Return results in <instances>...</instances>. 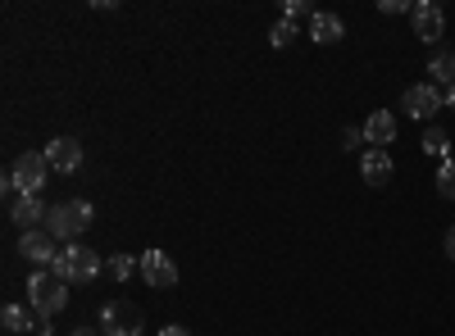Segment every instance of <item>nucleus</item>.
<instances>
[{"instance_id":"f257e3e1","label":"nucleus","mask_w":455,"mask_h":336,"mask_svg":"<svg viewBox=\"0 0 455 336\" xmlns=\"http://www.w3.org/2000/svg\"><path fill=\"white\" fill-rule=\"evenodd\" d=\"M100 269H105L100 250H92V246H83V241L60 246L55 264H51V273H55V277H64L68 286H78V282H96V277H100Z\"/></svg>"},{"instance_id":"f03ea898","label":"nucleus","mask_w":455,"mask_h":336,"mask_svg":"<svg viewBox=\"0 0 455 336\" xmlns=\"http://www.w3.org/2000/svg\"><path fill=\"white\" fill-rule=\"evenodd\" d=\"M92 218H96V209H92V200H83V196H73V200H64V205H55L51 214H46V232L55 237V241H78L87 228H92Z\"/></svg>"},{"instance_id":"7ed1b4c3","label":"nucleus","mask_w":455,"mask_h":336,"mask_svg":"<svg viewBox=\"0 0 455 336\" xmlns=\"http://www.w3.org/2000/svg\"><path fill=\"white\" fill-rule=\"evenodd\" d=\"M28 305L42 314V318L64 314V305H68V282L55 277L51 269H36V273L28 277Z\"/></svg>"},{"instance_id":"20e7f679","label":"nucleus","mask_w":455,"mask_h":336,"mask_svg":"<svg viewBox=\"0 0 455 336\" xmlns=\"http://www.w3.org/2000/svg\"><path fill=\"white\" fill-rule=\"evenodd\" d=\"M100 336H141V309L132 301L100 305Z\"/></svg>"},{"instance_id":"39448f33","label":"nucleus","mask_w":455,"mask_h":336,"mask_svg":"<svg viewBox=\"0 0 455 336\" xmlns=\"http://www.w3.org/2000/svg\"><path fill=\"white\" fill-rule=\"evenodd\" d=\"M51 173H55V168L46 164V151H28V155H19L14 168H10V177L19 182L23 196H42V186H46Z\"/></svg>"},{"instance_id":"423d86ee","label":"nucleus","mask_w":455,"mask_h":336,"mask_svg":"<svg viewBox=\"0 0 455 336\" xmlns=\"http://www.w3.org/2000/svg\"><path fill=\"white\" fill-rule=\"evenodd\" d=\"M141 259V282L150 286V291H169V286H178V264H173V254H164V250H146V254H137Z\"/></svg>"},{"instance_id":"0eeeda50","label":"nucleus","mask_w":455,"mask_h":336,"mask_svg":"<svg viewBox=\"0 0 455 336\" xmlns=\"http://www.w3.org/2000/svg\"><path fill=\"white\" fill-rule=\"evenodd\" d=\"M410 19H414V36H419L424 46H437V42H442V32H446V14H442V5H433V0H414Z\"/></svg>"},{"instance_id":"6e6552de","label":"nucleus","mask_w":455,"mask_h":336,"mask_svg":"<svg viewBox=\"0 0 455 336\" xmlns=\"http://www.w3.org/2000/svg\"><path fill=\"white\" fill-rule=\"evenodd\" d=\"M401 109L410 119H419V123H428L437 109H442V91L433 87V82H414V87H405V96H401Z\"/></svg>"},{"instance_id":"1a4fd4ad","label":"nucleus","mask_w":455,"mask_h":336,"mask_svg":"<svg viewBox=\"0 0 455 336\" xmlns=\"http://www.w3.org/2000/svg\"><path fill=\"white\" fill-rule=\"evenodd\" d=\"M19 254L28 259V264H36V269H51L55 254H60V241H55L46 228H32V232L19 237Z\"/></svg>"},{"instance_id":"9d476101","label":"nucleus","mask_w":455,"mask_h":336,"mask_svg":"<svg viewBox=\"0 0 455 336\" xmlns=\"http://www.w3.org/2000/svg\"><path fill=\"white\" fill-rule=\"evenodd\" d=\"M46 164H51L55 173H78V168H83V145H78V137H55V141L46 145Z\"/></svg>"},{"instance_id":"9b49d317","label":"nucleus","mask_w":455,"mask_h":336,"mask_svg":"<svg viewBox=\"0 0 455 336\" xmlns=\"http://www.w3.org/2000/svg\"><path fill=\"white\" fill-rule=\"evenodd\" d=\"M364 141L373 145V151H387V145L396 141V119H392V109H373V114L364 119Z\"/></svg>"},{"instance_id":"f8f14e48","label":"nucleus","mask_w":455,"mask_h":336,"mask_svg":"<svg viewBox=\"0 0 455 336\" xmlns=\"http://www.w3.org/2000/svg\"><path fill=\"white\" fill-rule=\"evenodd\" d=\"M46 214H51V209H46V200H42V196H19V200L10 205V218L19 223L23 232H32V228H46Z\"/></svg>"},{"instance_id":"ddd939ff","label":"nucleus","mask_w":455,"mask_h":336,"mask_svg":"<svg viewBox=\"0 0 455 336\" xmlns=\"http://www.w3.org/2000/svg\"><path fill=\"white\" fill-rule=\"evenodd\" d=\"M341 36H347V23H341L337 14L319 10V14L310 19V42H315V46H337Z\"/></svg>"},{"instance_id":"4468645a","label":"nucleus","mask_w":455,"mask_h":336,"mask_svg":"<svg viewBox=\"0 0 455 336\" xmlns=\"http://www.w3.org/2000/svg\"><path fill=\"white\" fill-rule=\"evenodd\" d=\"M360 177L369 182V186H383V182H392V155L387 151H369L360 155Z\"/></svg>"},{"instance_id":"2eb2a0df","label":"nucleus","mask_w":455,"mask_h":336,"mask_svg":"<svg viewBox=\"0 0 455 336\" xmlns=\"http://www.w3.org/2000/svg\"><path fill=\"white\" fill-rule=\"evenodd\" d=\"M428 82H433L437 91H442V87H446V91L455 87V51H437V55L428 59Z\"/></svg>"},{"instance_id":"dca6fc26","label":"nucleus","mask_w":455,"mask_h":336,"mask_svg":"<svg viewBox=\"0 0 455 336\" xmlns=\"http://www.w3.org/2000/svg\"><path fill=\"white\" fill-rule=\"evenodd\" d=\"M419 145H424V155H428V160H437V164H442V160H451V137H446V128H433V123H428V132H424V141H419Z\"/></svg>"},{"instance_id":"f3484780","label":"nucleus","mask_w":455,"mask_h":336,"mask_svg":"<svg viewBox=\"0 0 455 336\" xmlns=\"http://www.w3.org/2000/svg\"><path fill=\"white\" fill-rule=\"evenodd\" d=\"M105 273H109L114 282H128L132 273H141V259H132V254H109V259H105Z\"/></svg>"},{"instance_id":"a211bd4d","label":"nucleus","mask_w":455,"mask_h":336,"mask_svg":"<svg viewBox=\"0 0 455 336\" xmlns=\"http://www.w3.org/2000/svg\"><path fill=\"white\" fill-rule=\"evenodd\" d=\"M0 323H5V332H36V318L23 309V305H5V309H0Z\"/></svg>"},{"instance_id":"6ab92c4d","label":"nucleus","mask_w":455,"mask_h":336,"mask_svg":"<svg viewBox=\"0 0 455 336\" xmlns=\"http://www.w3.org/2000/svg\"><path fill=\"white\" fill-rule=\"evenodd\" d=\"M296 36H300V27H296V23H287V19H278V23L269 27V46H278V51H287V46L296 42Z\"/></svg>"},{"instance_id":"aec40b11","label":"nucleus","mask_w":455,"mask_h":336,"mask_svg":"<svg viewBox=\"0 0 455 336\" xmlns=\"http://www.w3.org/2000/svg\"><path fill=\"white\" fill-rule=\"evenodd\" d=\"M437 191H442V200H455V160L437 164Z\"/></svg>"},{"instance_id":"412c9836","label":"nucleus","mask_w":455,"mask_h":336,"mask_svg":"<svg viewBox=\"0 0 455 336\" xmlns=\"http://www.w3.org/2000/svg\"><path fill=\"white\" fill-rule=\"evenodd\" d=\"M319 10H310V0H287V5H283V19L287 23H300V19H315Z\"/></svg>"},{"instance_id":"4be33fe9","label":"nucleus","mask_w":455,"mask_h":336,"mask_svg":"<svg viewBox=\"0 0 455 336\" xmlns=\"http://www.w3.org/2000/svg\"><path fill=\"white\" fill-rule=\"evenodd\" d=\"M410 10H414V5H405V0H378V14H387V19H392V14H410Z\"/></svg>"},{"instance_id":"5701e85b","label":"nucleus","mask_w":455,"mask_h":336,"mask_svg":"<svg viewBox=\"0 0 455 336\" xmlns=\"http://www.w3.org/2000/svg\"><path fill=\"white\" fill-rule=\"evenodd\" d=\"M341 145H347V151H355V145H364V128H347V132H341Z\"/></svg>"},{"instance_id":"b1692460","label":"nucleus","mask_w":455,"mask_h":336,"mask_svg":"<svg viewBox=\"0 0 455 336\" xmlns=\"http://www.w3.org/2000/svg\"><path fill=\"white\" fill-rule=\"evenodd\" d=\"M442 246H446V259H455V223L446 228V237H442Z\"/></svg>"},{"instance_id":"393cba45","label":"nucleus","mask_w":455,"mask_h":336,"mask_svg":"<svg viewBox=\"0 0 455 336\" xmlns=\"http://www.w3.org/2000/svg\"><path fill=\"white\" fill-rule=\"evenodd\" d=\"M160 336H192V332H187L182 323H169V327H160Z\"/></svg>"},{"instance_id":"a878e982","label":"nucleus","mask_w":455,"mask_h":336,"mask_svg":"<svg viewBox=\"0 0 455 336\" xmlns=\"http://www.w3.org/2000/svg\"><path fill=\"white\" fill-rule=\"evenodd\" d=\"M73 336H96V327H78V332H73Z\"/></svg>"},{"instance_id":"bb28decb","label":"nucleus","mask_w":455,"mask_h":336,"mask_svg":"<svg viewBox=\"0 0 455 336\" xmlns=\"http://www.w3.org/2000/svg\"><path fill=\"white\" fill-rule=\"evenodd\" d=\"M446 105H451V109H455V87H451V91H446Z\"/></svg>"}]
</instances>
